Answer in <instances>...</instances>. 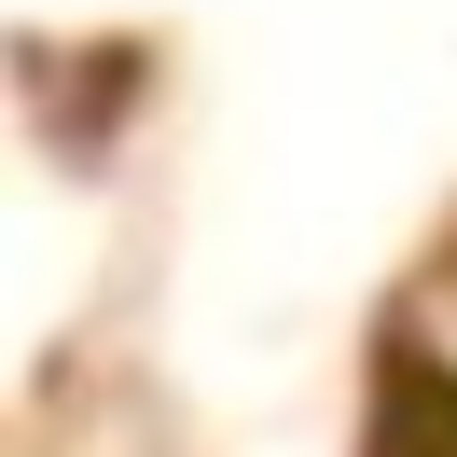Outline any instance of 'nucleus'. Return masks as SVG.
<instances>
[{"instance_id":"1","label":"nucleus","mask_w":457,"mask_h":457,"mask_svg":"<svg viewBox=\"0 0 457 457\" xmlns=\"http://www.w3.org/2000/svg\"><path fill=\"white\" fill-rule=\"evenodd\" d=\"M361 457H457V361L388 346V374H374V416H361Z\"/></svg>"}]
</instances>
